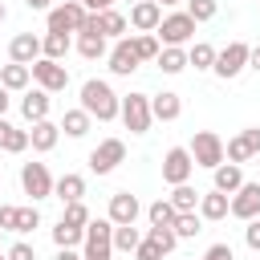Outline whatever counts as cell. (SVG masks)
I'll list each match as a JSON object with an SVG mask.
<instances>
[{
    "label": "cell",
    "instance_id": "1",
    "mask_svg": "<svg viewBox=\"0 0 260 260\" xmlns=\"http://www.w3.org/2000/svg\"><path fill=\"white\" fill-rule=\"evenodd\" d=\"M118 93H114V85L110 81H102V77H89V81H81V110L89 114V118H98V122H114L118 118Z\"/></svg>",
    "mask_w": 260,
    "mask_h": 260
},
{
    "label": "cell",
    "instance_id": "2",
    "mask_svg": "<svg viewBox=\"0 0 260 260\" xmlns=\"http://www.w3.org/2000/svg\"><path fill=\"white\" fill-rule=\"evenodd\" d=\"M154 37H158V45H179V49H187V45L195 41V20H191V12H187V8L162 12Z\"/></svg>",
    "mask_w": 260,
    "mask_h": 260
},
{
    "label": "cell",
    "instance_id": "3",
    "mask_svg": "<svg viewBox=\"0 0 260 260\" xmlns=\"http://www.w3.org/2000/svg\"><path fill=\"white\" fill-rule=\"evenodd\" d=\"M81 260H114V223L110 219H89L85 223Z\"/></svg>",
    "mask_w": 260,
    "mask_h": 260
},
{
    "label": "cell",
    "instance_id": "4",
    "mask_svg": "<svg viewBox=\"0 0 260 260\" xmlns=\"http://www.w3.org/2000/svg\"><path fill=\"white\" fill-rule=\"evenodd\" d=\"M118 118H122V126H126L130 134H146L150 122H154V114H150V93H126V98L118 102Z\"/></svg>",
    "mask_w": 260,
    "mask_h": 260
},
{
    "label": "cell",
    "instance_id": "5",
    "mask_svg": "<svg viewBox=\"0 0 260 260\" xmlns=\"http://www.w3.org/2000/svg\"><path fill=\"white\" fill-rule=\"evenodd\" d=\"M85 16H89V12H85L81 0H61V4H53V8L45 12V32H69V37H73Z\"/></svg>",
    "mask_w": 260,
    "mask_h": 260
},
{
    "label": "cell",
    "instance_id": "6",
    "mask_svg": "<svg viewBox=\"0 0 260 260\" xmlns=\"http://www.w3.org/2000/svg\"><path fill=\"white\" fill-rule=\"evenodd\" d=\"M248 53H252V45H244V41H228L223 49H215V65H211V73L223 77V81L240 77V73L248 69Z\"/></svg>",
    "mask_w": 260,
    "mask_h": 260
},
{
    "label": "cell",
    "instance_id": "7",
    "mask_svg": "<svg viewBox=\"0 0 260 260\" xmlns=\"http://www.w3.org/2000/svg\"><path fill=\"white\" fill-rule=\"evenodd\" d=\"M191 158H195V167H207V171H215L219 162H223V138L215 134V130H195V138H191Z\"/></svg>",
    "mask_w": 260,
    "mask_h": 260
},
{
    "label": "cell",
    "instance_id": "8",
    "mask_svg": "<svg viewBox=\"0 0 260 260\" xmlns=\"http://www.w3.org/2000/svg\"><path fill=\"white\" fill-rule=\"evenodd\" d=\"M126 162V142L122 138H102L93 150H89V171L93 175H110Z\"/></svg>",
    "mask_w": 260,
    "mask_h": 260
},
{
    "label": "cell",
    "instance_id": "9",
    "mask_svg": "<svg viewBox=\"0 0 260 260\" xmlns=\"http://www.w3.org/2000/svg\"><path fill=\"white\" fill-rule=\"evenodd\" d=\"M28 69H32V81H37L41 89H49V93H61V89L69 85V69H65V61H49V57H37Z\"/></svg>",
    "mask_w": 260,
    "mask_h": 260
},
{
    "label": "cell",
    "instance_id": "10",
    "mask_svg": "<svg viewBox=\"0 0 260 260\" xmlns=\"http://www.w3.org/2000/svg\"><path fill=\"white\" fill-rule=\"evenodd\" d=\"M191 175H195V158H191V150L187 146H171L167 154H162V183H191Z\"/></svg>",
    "mask_w": 260,
    "mask_h": 260
},
{
    "label": "cell",
    "instance_id": "11",
    "mask_svg": "<svg viewBox=\"0 0 260 260\" xmlns=\"http://www.w3.org/2000/svg\"><path fill=\"white\" fill-rule=\"evenodd\" d=\"M20 187H24V195H28L32 203L49 199V195H53V175H49V167H45V162H24V167H20Z\"/></svg>",
    "mask_w": 260,
    "mask_h": 260
},
{
    "label": "cell",
    "instance_id": "12",
    "mask_svg": "<svg viewBox=\"0 0 260 260\" xmlns=\"http://www.w3.org/2000/svg\"><path fill=\"white\" fill-rule=\"evenodd\" d=\"M260 154V126H248V130H240L236 138H228L223 142V158L228 162H248V158H256Z\"/></svg>",
    "mask_w": 260,
    "mask_h": 260
},
{
    "label": "cell",
    "instance_id": "13",
    "mask_svg": "<svg viewBox=\"0 0 260 260\" xmlns=\"http://www.w3.org/2000/svg\"><path fill=\"white\" fill-rule=\"evenodd\" d=\"M228 215H236V219H256L260 215V183H240L236 191H232V203H228Z\"/></svg>",
    "mask_w": 260,
    "mask_h": 260
},
{
    "label": "cell",
    "instance_id": "14",
    "mask_svg": "<svg viewBox=\"0 0 260 260\" xmlns=\"http://www.w3.org/2000/svg\"><path fill=\"white\" fill-rule=\"evenodd\" d=\"M106 61H110V73H114V77H130V73L142 65L138 53H134V41H130V37H118V41L110 45Z\"/></svg>",
    "mask_w": 260,
    "mask_h": 260
},
{
    "label": "cell",
    "instance_id": "15",
    "mask_svg": "<svg viewBox=\"0 0 260 260\" xmlns=\"http://www.w3.org/2000/svg\"><path fill=\"white\" fill-rule=\"evenodd\" d=\"M142 215V203H138V195H130V191H114L110 195V207H106V219L118 228V223H134Z\"/></svg>",
    "mask_w": 260,
    "mask_h": 260
},
{
    "label": "cell",
    "instance_id": "16",
    "mask_svg": "<svg viewBox=\"0 0 260 260\" xmlns=\"http://www.w3.org/2000/svg\"><path fill=\"white\" fill-rule=\"evenodd\" d=\"M126 20H130V28H134V32H154V28H158V20H162V4H154V0H134Z\"/></svg>",
    "mask_w": 260,
    "mask_h": 260
},
{
    "label": "cell",
    "instance_id": "17",
    "mask_svg": "<svg viewBox=\"0 0 260 260\" xmlns=\"http://www.w3.org/2000/svg\"><path fill=\"white\" fill-rule=\"evenodd\" d=\"M49 110H53V93L49 89H24V98H20V118L32 126V122H41V118H49Z\"/></svg>",
    "mask_w": 260,
    "mask_h": 260
},
{
    "label": "cell",
    "instance_id": "18",
    "mask_svg": "<svg viewBox=\"0 0 260 260\" xmlns=\"http://www.w3.org/2000/svg\"><path fill=\"white\" fill-rule=\"evenodd\" d=\"M57 142H61V126H57V122L41 118V122H32V126H28V146H32L37 154H49Z\"/></svg>",
    "mask_w": 260,
    "mask_h": 260
},
{
    "label": "cell",
    "instance_id": "19",
    "mask_svg": "<svg viewBox=\"0 0 260 260\" xmlns=\"http://www.w3.org/2000/svg\"><path fill=\"white\" fill-rule=\"evenodd\" d=\"M41 57V37L37 32H16L8 41V61H20V65H32Z\"/></svg>",
    "mask_w": 260,
    "mask_h": 260
},
{
    "label": "cell",
    "instance_id": "20",
    "mask_svg": "<svg viewBox=\"0 0 260 260\" xmlns=\"http://www.w3.org/2000/svg\"><path fill=\"white\" fill-rule=\"evenodd\" d=\"M228 203H232V195H223V191H203L199 195V219H207V223H219V219H228Z\"/></svg>",
    "mask_w": 260,
    "mask_h": 260
},
{
    "label": "cell",
    "instance_id": "21",
    "mask_svg": "<svg viewBox=\"0 0 260 260\" xmlns=\"http://www.w3.org/2000/svg\"><path fill=\"white\" fill-rule=\"evenodd\" d=\"M150 114L154 122H175L183 114V98L175 89H162V93H150Z\"/></svg>",
    "mask_w": 260,
    "mask_h": 260
},
{
    "label": "cell",
    "instance_id": "22",
    "mask_svg": "<svg viewBox=\"0 0 260 260\" xmlns=\"http://www.w3.org/2000/svg\"><path fill=\"white\" fill-rule=\"evenodd\" d=\"M0 85H4L8 93H24V89L32 85V69L20 65V61H8V65H0Z\"/></svg>",
    "mask_w": 260,
    "mask_h": 260
},
{
    "label": "cell",
    "instance_id": "23",
    "mask_svg": "<svg viewBox=\"0 0 260 260\" xmlns=\"http://www.w3.org/2000/svg\"><path fill=\"white\" fill-rule=\"evenodd\" d=\"M240 183H244V167H240V162H228V158H223V162L211 171V187L223 191V195H232Z\"/></svg>",
    "mask_w": 260,
    "mask_h": 260
},
{
    "label": "cell",
    "instance_id": "24",
    "mask_svg": "<svg viewBox=\"0 0 260 260\" xmlns=\"http://www.w3.org/2000/svg\"><path fill=\"white\" fill-rule=\"evenodd\" d=\"M53 195H57L61 203H77V199H85V175L65 171L61 179H53Z\"/></svg>",
    "mask_w": 260,
    "mask_h": 260
},
{
    "label": "cell",
    "instance_id": "25",
    "mask_svg": "<svg viewBox=\"0 0 260 260\" xmlns=\"http://www.w3.org/2000/svg\"><path fill=\"white\" fill-rule=\"evenodd\" d=\"M126 28H130L126 12H118V8H106V12H98V32H102L106 41H118V37H126Z\"/></svg>",
    "mask_w": 260,
    "mask_h": 260
},
{
    "label": "cell",
    "instance_id": "26",
    "mask_svg": "<svg viewBox=\"0 0 260 260\" xmlns=\"http://www.w3.org/2000/svg\"><path fill=\"white\" fill-rule=\"evenodd\" d=\"M69 49H73V37L69 32H45L41 37V57H49V61H65Z\"/></svg>",
    "mask_w": 260,
    "mask_h": 260
},
{
    "label": "cell",
    "instance_id": "27",
    "mask_svg": "<svg viewBox=\"0 0 260 260\" xmlns=\"http://www.w3.org/2000/svg\"><path fill=\"white\" fill-rule=\"evenodd\" d=\"M73 49H77L85 61H102V57L110 53V45H106V37H102V32H77Z\"/></svg>",
    "mask_w": 260,
    "mask_h": 260
},
{
    "label": "cell",
    "instance_id": "28",
    "mask_svg": "<svg viewBox=\"0 0 260 260\" xmlns=\"http://www.w3.org/2000/svg\"><path fill=\"white\" fill-rule=\"evenodd\" d=\"M57 126H61L69 138H85V134H89V126H93V118H89L81 106H73V110H65V114H61V122H57Z\"/></svg>",
    "mask_w": 260,
    "mask_h": 260
},
{
    "label": "cell",
    "instance_id": "29",
    "mask_svg": "<svg viewBox=\"0 0 260 260\" xmlns=\"http://www.w3.org/2000/svg\"><path fill=\"white\" fill-rule=\"evenodd\" d=\"M154 65H158L162 73H171V77H175V73H183V69H187V49H179V45H162V49H158V57H154Z\"/></svg>",
    "mask_w": 260,
    "mask_h": 260
},
{
    "label": "cell",
    "instance_id": "30",
    "mask_svg": "<svg viewBox=\"0 0 260 260\" xmlns=\"http://www.w3.org/2000/svg\"><path fill=\"white\" fill-rule=\"evenodd\" d=\"M199 195H203V191H195L191 183H175L167 199H171V207H175V211H195V207H199Z\"/></svg>",
    "mask_w": 260,
    "mask_h": 260
},
{
    "label": "cell",
    "instance_id": "31",
    "mask_svg": "<svg viewBox=\"0 0 260 260\" xmlns=\"http://www.w3.org/2000/svg\"><path fill=\"white\" fill-rule=\"evenodd\" d=\"M171 232H175L179 240H191V236H199V232H203V219H199V211H179V215H175V223H171Z\"/></svg>",
    "mask_w": 260,
    "mask_h": 260
},
{
    "label": "cell",
    "instance_id": "32",
    "mask_svg": "<svg viewBox=\"0 0 260 260\" xmlns=\"http://www.w3.org/2000/svg\"><path fill=\"white\" fill-rule=\"evenodd\" d=\"M81 240H85V228H73L65 219H57V228H53V244L57 248H81Z\"/></svg>",
    "mask_w": 260,
    "mask_h": 260
},
{
    "label": "cell",
    "instance_id": "33",
    "mask_svg": "<svg viewBox=\"0 0 260 260\" xmlns=\"http://www.w3.org/2000/svg\"><path fill=\"white\" fill-rule=\"evenodd\" d=\"M175 207H171V199H154L150 207H146V219H150V228H171L175 223Z\"/></svg>",
    "mask_w": 260,
    "mask_h": 260
},
{
    "label": "cell",
    "instance_id": "34",
    "mask_svg": "<svg viewBox=\"0 0 260 260\" xmlns=\"http://www.w3.org/2000/svg\"><path fill=\"white\" fill-rule=\"evenodd\" d=\"M187 65H195V69H211V65H215V45L195 41V45L187 49Z\"/></svg>",
    "mask_w": 260,
    "mask_h": 260
},
{
    "label": "cell",
    "instance_id": "35",
    "mask_svg": "<svg viewBox=\"0 0 260 260\" xmlns=\"http://www.w3.org/2000/svg\"><path fill=\"white\" fill-rule=\"evenodd\" d=\"M0 150H8V154H24V150H28V130H20V126L8 122V130H4V138H0Z\"/></svg>",
    "mask_w": 260,
    "mask_h": 260
},
{
    "label": "cell",
    "instance_id": "36",
    "mask_svg": "<svg viewBox=\"0 0 260 260\" xmlns=\"http://www.w3.org/2000/svg\"><path fill=\"white\" fill-rule=\"evenodd\" d=\"M37 228H41V211H37V203L16 207V223H12V232H16V236H28V232H37Z\"/></svg>",
    "mask_w": 260,
    "mask_h": 260
},
{
    "label": "cell",
    "instance_id": "37",
    "mask_svg": "<svg viewBox=\"0 0 260 260\" xmlns=\"http://www.w3.org/2000/svg\"><path fill=\"white\" fill-rule=\"evenodd\" d=\"M138 240H142V232H138L134 223H118V228H114V252H134Z\"/></svg>",
    "mask_w": 260,
    "mask_h": 260
},
{
    "label": "cell",
    "instance_id": "38",
    "mask_svg": "<svg viewBox=\"0 0 260 260\" xmlns=\"http://www.w3.org/2000/svg\"><path fill=\"white\" fill-rule=\"evenodd\" d=\"M130 41H134V53H138V61H154V57H158V49H162L154 32H134Z\"/></svg>",
    "mask_w": 260,
    "mask_h": 260
},
{
    "label": "cell",
    "instance_id": "39",
    "mask_svg": "<svg viewBox=\"0 0 260 260\" xmlns=\"http://www.w3.org/2000/svg\"><path fill=\"white\" fill-rule=\"evenodd\" d=\"M183 4H187V12H191V20H195V24L215 20V12H219V0H183Z\"/></svg>",
    "mask_w": 260,
    "mask_h": 260
},
{
    "label": "cell",
    "instance_id": "40",
    "mask_svg": "<svg viewBox=\"0 0 260 260\" xmlns=\"http://www.w3.org/2000/svg\"><path fill=\"white\" fill-rule=\"evenodd\" d=\"M61 219L65 223H73V228H85L93 215H89V207H85V199H77V203H65V211H61Z\"/></svg>",
    "mask_w": 260,
    "mask_h": 260
},
{
    "label": "cell",
    "instance_id": "41",
    "mask_svg": "<svg viewBox=\"0 0 260 260\" xmlns=\"http://www.w3.org/2000/svg\"><path fill=\"white\" fill-rule=\"evenodd\" d=\"M146 236H150V240H154V244H158V248H162V256H171V252H175V248H179V236H175V232H171V228H150V232H146Z\"/></svg>",
    "mask_w": 260,
    "mask_h": 260
},
{
    "label": "cell",
    "instance_id": "42",
    "mask_svg": "<svg viewBox=\"0 0 260 260\" xmlns=\"http://www.w3.org/2000/svg\"><path fill=\"white\" fill-rule=\"evenodd\" d=\"M134 260H162V248H158L150 236H142L138 248H134Z\"/></svg>",
    "mask_w": 260,
    "mask_h": 260
},
{
    "label": "cell",
    "instance_id": "43",
    "mask_svg": "<svg viewBox=\"0 0 260 260\" xmlns=\"http://www.w3.org/2000/svg\"><path fill=\"white\" fill-rule=\"evenodd\" d=\"M4 256H8V260H37V248H32L28 240H16V244H12Z\"/></svg>",
    "mask_w": 260,
    "mask_h": 260
},
{
    "label": "cell",
    "instance_id": "44",
    "mask_svg": "<svg viewBox=\"0 0 260 260\" xmlns=\"http://www.w3.org/2000/svg\"><path fill=\"white\" fill-rule=\"evenodd\" d=\"M244 244H248L252 252H260V215L248 219V228H244Z\"/></svg>",
    "mask_w": 260,
    "mask_h": 260
},
{
    "label": "cell",
    "instance_id": "45",
    "mask_svg": "<svg viewBox=\"0 0 260 260\" xmlns=\"http://www.w3.org/2000/svg\"><path fill=\"white\" fill-rule=\"evenodd\" d=\"M203 260H236V252H232V244H211L203 252Z\"/></svg>",
    "mask_w": 260,
    "mask_h": 260
},
{
    "label": "cell",
    "instance_id": "46",
    "mask_svg": "<svg viewBox=\"0 0 260 260\" xmlns=\"http://www.w3.org/2000/svg\"><path fill=\"white\" fill-rule=\"evenodd\" d=\"M12 223H16V203H0V228L12 232Z\"/></svg>",
    "mask_w": 260,
    "mask_h": 260
},
{
    "label": "cell",
    "instance_id": "47",
    "mask_svg": "<svg viewBox=\"0 0 260 260\" xmlns=\"http://www.w3.org/2000/svg\"><path fill=\"white\" fill-rule=\"evenodd\" d=\"M85 4V12H106V8H114V0H81Z\"/></svg>",
    "mask_w": 260,
    "mask_h": 260
},
{
    "label": "cell",
    "instance_id": "48",
    "mask_svg": "<svg viewBox=\"0 0 260 260\" xmlns=\"http://www.w3.org/2000/svg\"><path fill=\"white\" fill-rule=\"evenodd\" d=\"M53 260H81V248H57Z\"/></svg>",
    "mask_w": 260,
    "mask_h": 260
},
{
    "label": "cell",
    "instance_id": "49",
    "mask_svg": "<svg viewBox=\"0 0 260 260\" xmlns=\"http://www.w3.org/2000/svg\"><path fill=\"white\" fill-rule=\"evenodd\" d=\"M8 106H12V93H8V89H4V85H0V118H4V114H8Z\"/></svg>",
    "mask_w": 260,
    "mask_h": 260
},
{
    "label": "cell",
    "instance_id": "50",
    "mask_svg": "<svg viewBox=\"0 0 260 260\" xmlns=\"http://www.w3.org/2000/svg\"><path fill=\"white\" fill-rule=\"evenodd\" d=\"M24 4H28L32 12H49V8H53V0H24Z\"/></svg>",
    "mask_w": 260,
    "mask_h": 260
},
{
    "label": "cell",
    "instance_id": "51",
    "mask_svg": "<svg viewBox=\"0 0 260 260\" xmlns=\"http://www.w3.org/2000/svg\"><path fill=\"white\" fill-rule=\"evenodd\" d=\"M248 69L260 73V45H252V53H248Z\"/></svg>",
    "mask_w": 260,
    "mask_h": 260
},
{
    "label": "cell",
    "instance_id": "52",
    "mask_svg": "<svg viewBox=\"0 0 260 260\" xmlns=\"http://www.w3.org/2000/svg\"><path fill=\"white\" fill-rule=\"evenodd\" d=\"M154 4H162V8H179L183 0H154Z\"/></svg>",
    "mask_w": 260,
    "mask_h": 260
},
{
    "label": "cell",
    "instance_id": "53",
    "mask_svg": "<svg viewBox=\"0 0 260 260\" xmlns=\"http://www.w3.org/2000/svg\"><path fill=\"white\" fill-rule=\"evenodd\" d=\"M4 130H8V118H0V138H4Z\"/></svg>",
    "mask_w": 260,
    "mask_h": 260
},
{
    "label": "cell",
    "instance_id": "54",
    "mask_svg": "<svg viewBox=\"0 0 260 260\" xmlns=\"http://www.w3.org/2000/svg\"><path fill=\"white\" fill-rule=\"evenodd\" d=\"M4 16H8V8H4V0H0V24H4Z\"/></svg>",
    "mask_w": 260,
    "mask_h": 260
},
{
    "label": "cell",
    "instance_id": "55",
    "mask_svg": "<svg viewBox=\"0 0 260 260\" xmlns=\"http://www.w3.org/2000/svg\"><path fill=\"white\" fill-rule=\"evenodd\" d=\"M126 4H134V0H126Z\"/></svg>",
    "mask_w": 260,
    "mask_h": 260
},
{
    "label": "cell",
    "instance_id": "56",
    "mask_svg": "<svg viewBox=\"0 0 260 260\" xmlns=\"http://www.w3.org/2000/svg\"><path fill=\"white\" fill-rule=\"evenodd\" d=\"M0 236H4V228H0Z\"/></svg>",
    "mask_w": 260,
    "mask_h": 260
},
{
    "label": "cell",
    "instance_id": "57",
    "mask_svg": "<svg viewBox=\"0 0 260 260\" xmlns=\"http://www.w3.org/2000/svg\"><path fill=\"white\" fill-rule=\"evenodd\" d=\"M0 260H8V256H0Z\"/></svg>",
    "mask_w": 260,
    "mask_h": 260
}]
</instances>
